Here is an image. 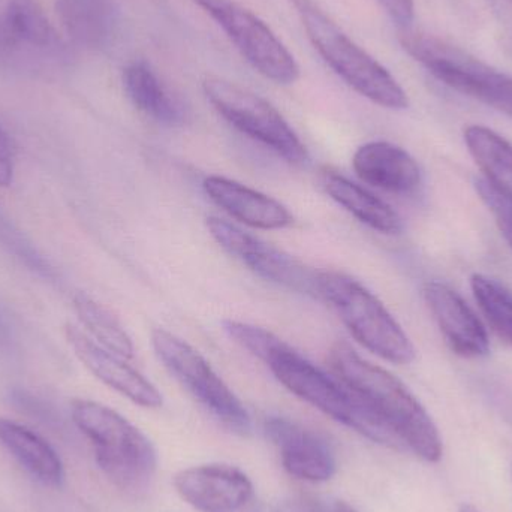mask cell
<instances>
[{"label":"cell","instance_id":"16","mask_svg":"<svg viewBox=\"0 0 512 512\" xmlns=\"http://www.w3.org/2000/svg\"><path fill=\"white\" fill-rule=\"evenodd\" d=\"M352 167L363 182L391 194H411L421 185L417 161L402 147L387 141L361 146L355 152Z\"/></svg>","mask_w":512,"mask_h":512},{"label":"cell","instance_id":"1","mask_svg":"<svg viewBox=\"0 0 512 512\" xmlns=\"http://www.w3.org/2000/svg\"><path fill=\"white\" fill-rule=\"evenodd\" d=\"M330 364L337 378L360 397L406 450L427 463L441 460L444 447L438 427L402 381L361 358L346 343L333 346Z\"/></svg>","mask_w":512,"mask_h":512},{"label":"cell","instance_id":"5","mask_svg":"<svg viewBox=\"0 0 512 512\" xmlns=\"http://www.w3.org/2000/svg\"><path fill=\"white\" fill-rule=\"evenodd\" d=\"M318 298L330 304L367 351L393 364L415 360V348L399 322L366 286L339 271H319Z\"/></svg>","mask_w":512,"mask_h":512},{"label":"cell","instance_id":"9","mask_svg":"<svg viewBox=\"0 0 512 512\" xmlns=\"http://www.w3.org/2000/svg\"><path fill=\"white\" fill-rule=\"evenodd\" d=\"M227 33L237 50L262 77L288 86L300 78V66L276 33L233 0H194Z\"/></svg>","mask_w":512,"mask_h":512},{"label":"cell","instance_id":"32","mask_svg":"<svg viewBox=\"0 0 512 512\" xmlns=\"http://www.w3.org/2000/svg\"><path fill=\"white\" fill-rule=\"evenodd\" d=\"M328 512H358L355 510L354 507H351V505L346 504V502L337 501L336 504L333 505V507L330 508V511Z\"/></svg>","mask_w":512,"mask_h":512},{"label":"cell","instance_id":"20","mask_svg":"<svg viewBox=\"0 0 512 512\" xmlns=\"http://www.w3.org/2000/svg\"><path fill=\"white\" fill-rule=\"evenodd\" d=\"M321 182L325 192L339 206L367 227L382 234H399L402 231L400 216L372 192L333 170H325Z\"/></svg>","mask_w":512,"mask_h":512},{"label":"cell","instance_id":"22","mask_svg":"<svg viewBox=\"0 0 512 512\" xmlns=\"http://www.w3.org/2000/svg\"><path fill=\"white\" fill-rule=\"evenodd\" d=\"M465 143L490 185L512 195V146L486 126L465 129Z\"/></svg>","mask_w":512,"mask_h":512},{"label":"cell","instance_id":"7","mask_svg":"<svg viewBox=\"0 0 512 512\" xmlns=\"http://www.w3.org/2000/svg\"><path fill=\"white\" fill-rule=\"evenodd\" d=\"M203 90L213 108L242 134L264 144L289 164H306V146L270 102L240 84L213 75L204 78Z\"/></svg>","mask_w":512,"mask_h":512},{"label":"cell","instance_id":"2","mask_svg":"<svg viewBox=\"0 0 512 512\" xmlns=\"http://www.w3.org/2000/svg\"><path fill=\"white\" fill-rule=\"evenodd\" d=\"M71 415L92 445L99 469L117 489L128 493L149 489L158 469V453L140 429L93 400H74Z\"/></svg>","mask_w":512,"mask_h":512},{"label":"cell","instance_id":"15","mask_svg":"<svg viewBox=\"0 0 512 512\" xmlns=\"http://www.w3.org/2000/svg\"><path fill=\"white\" fill-rule=\"evenodd\" d=\"M207 197L231 218L258 230H283L294 222L289 210L268 195L221 176L204 179Z\"/></svg>","mask_w":512,"mask_h":512},{"label":"cell","instance_id":"17","mask_svg":"<svg viewBox=\"0 0 512 512\" xmlns=\"http://www.w3.org/2000/svg\"><path fill=\"white\" fill-rule=\"evenodd\" d=\"M54 30L38 0H0V65L23 48L50 47Z\"/></svg>","mask_w":512,"mask_h":512},{"label":"cell","instance_id":"8","mask_svg":"<svg viewBox=\"0 0 512 512\" xmlns=\"http://www.w3.org/2000/svg\"><path fill=\"white\" fill-rule=\"evenodd\" d=\"M152 345L168 372L225 427L239 435L251 433L252 421L245 405L200 352L176 334L156 328Z\"/></svg>","mask_w":512,"mask_h":512},{"label":"cell","instance_id":"6","mask_svg":"<svg viewBox=\"0 0 512 512\" xmlns=\"http://www.w3.org/2000/svg\"><path fill=\"white\" fill-rule=\"evenodd\" d=\"M399 41L439 81L512 117V78L504 72L426 33L406 29Z\"/></svg>","mask_w":512,"mask_h":512},{"label":"cell","instance_id":"12","mask_svg":"<svg viewBox=\"0 0 512 512\" xmlns=\"http://www.w3.org/2000/svg\"><path fill=\"white\" fill-rule=\"evenodd\" d=\"M65 337L74 351L75 357L102 384L122 394L135 405L146 409H158L162 406V394L158 388L144 378L138 370L129 366L125 358L102 348L86 331L72 324L65 325Z\"/></svg>","mask_w":512,"mask_h":512},{"label":"cell","instance_id":"13","mask_svg":"<svg viewBox=\"0 0 512 512\" xmlns=\"http://www.w3.org/2000/svg\"><path fill=\"white\" fill-rule=\"evenodd\" d=\"M264 430L279 450L283 468L291 477L325 483L336 474L333 448L318 433L283 417L267 418Z\"/></svg>","mask_w":512,"mask_h":512},{"label":"cell","instance_id":"26","mask_svg":"<svg viewBox=\"0 0 512 512\" xmlns=\"http://www.w3.org/2000/svg\"><path fill=\"white\" fill-rule=\"evenodd\" d=\"M225 333L233 339L237 345L264 361L277 345L282 343L279 337L274 336L268 330L255 325L245 324L239 321H224Z\"/></svg>","mask_w":512,"mask_h":512},{"label":"cell","instance_id":"3","mask_svg":"<svg viewBox=\"0 0 512 512\" xmlns=\"http://www.w3.org/2000/svg\"><path fill=\"white\" fill-rule=\"evenodd\" d=\"M264 363L286 390L322 414L378 444L406 450L402 441L361 402L354 391L349 390L339 378H331L322 372L283 340L268 354Z\"/></svg>","mask_w":512,"mask_h":512},{"label":"cell","instance_id":"31","mask_svg":"<svg viewBox=\"0 0 512 512\" xmlns=\"http://www.w3.org/2000/svg\"><path fill=\"white\" fill-rule=\"evenodd\" d=\"M17 348L14 328L0 310V354H12Z\"/></svg>","mask_w":512,"mask_h":512},{"label":"cell","instance_id":"27","mask_svg":"<svg viewBox=\"0 0 512 512\" xmlns=\"http://www.w3.org/2000/svg\"><path fill=\"white\" fill-rule=\"evenodd\" d=\"M478 194L484 201L490 212L498 219V224L511 225L512 227V195L499 191L490 185L486 179H478L475 182Z\"/></svg>","mask_w":512,"mask_h":512},{"label":"cell","instance_id":"33","mask_svg":"<svg viewBox=\"0 0 512 512\" xmlns=\"http://www.w3.org/2000/svg\"><path fill=\"white\" fill-rule=\"evenodd\" d=\"M499 228H501L502 236L507 240L508 245L511 246L512 249V227L511 225L499 224Z\"/></svg>","mask_w":512,"mask_h":512},{"label":"cell","instance_id":"4","mask_svg":"<svg viewBox=\"0 0 512 512\" xmlns=\"http://www.w3.org/2000/svg\"><path fill=\"white\" fill-rule=\"evenodd\" d=\"M307 38L331 69L373 104L405 110L409 99L396 78L366 50L355 44L315 0H289Z\"/></svg>","mask_w":512,"mask_h":512},{"label":"cell","instance_id":"21","mask_svg":"<svg viewBox=\"0 0 512 512\" xmlns=\"http://www.w3.org/2000/svg\"><path fill=\"white\" fill-rule=\"evenodd\" d=\"M56 11L66 33L83 47H105L116 29L111 0H57Z\"/></svg>","mask_w":512,"mask_h":512},{"label":"cell","instance_id":"30","mask_svg":"<svg viewBox=\"0 0 512 512\" xmlns=\"http://www.w3.org/2000/svg\"><path fill=\"white\" fill-rule=\"evenodd\" d=\"M274 512H327L316 499L309 496H294L277 505Z\"/></svg>","mask_w":512,"mask_h":512},{"label":"cell","instance_id":"23","mask_svg":"<svg viewBox=\"0 0 512 512\" xmlns=\"http://www.w3.org/2000/svg\"><path fill=\"white\" fill-rule=\"evenodd\" d=\"M74 310L81 325L86 328L87 336L92 337L98 345L125 360L134 358V342L111 310L84 292L75 294Z\"/></svg>","mask_w":512,"mask_h":512},{"label":"cell","instance_id":"28","mask_svg":"<svg viewBox=\"0 0 512 512\" xmlns=\"http://www.w3.org/2000/svg\"><path fill=\"white\" fill-rule=\"evenodd\" d=\"M14 146L5 129L0 126V188L11 185L14 179Z\"/></svg>","mask_w":512,"mask_h":512},{"label":"cell","instance_id":"34","mask_svg":"<svg viewBox=\"0 0 512 512\" xmlns=\"http://www.w3.org/2000/svg\"><path fill=\"white\" fill-rule=\"evenodd\" d=\"M460 512H480L478 508H475L474 505H462V508H460Z\"/></svg>","mask_w":512,"mask_h":512},{"label":"cell","instance_id":"19","mask_svg":"<svg viewBox=\"0 0 512 512\" xmlns=\"http://www.w3.org/2000/svg\"><path fill=\"white\" fill-rule=\"evenodd\" d=\"M123 87L132 105L155 122L177 126L185 120L182 104L144 60L129 63L123 69Z\"/></svg>","mask_w":512,"mask_h":512},{"label":"cell","instance_id":"14","mask_svg":"<svg viewBox=\"0 0 512 512\" xmlns=\"http://www.w3.org/2000/svg\"><path fill=\"white\" fill-rule=\"evenodd\" d=\"M424 298L451 351L463 358H480L489 354L490 340L486 328L453 288L441 282H427Z\"/></svg>","mask_w":512,"mask_h":512},{"label":"cell","instance_id":"25","mask_svg":"<svg viewBox=\"0 0 512 512\" xmlns=\"http://www.w3.org/2000/svg\"><path fill=\"white\" fill-rule=\"evenodd\" d=\"M0 249L41 279L51 283L59 280L56 268L2 210H0Z\"/></svg>","mask_w":512,"mask_h":512},{"label":"cell","instance_id":"24","mask_svg":"<svg viewBox=\"0 0 512 512\" xmlns=\"http://www.w3.org/2000/svg\"><path fill=\"white\" fill-rule=\"evenodd\" d=\"M471 288L493 333L512 346V292L504 283L486 274H474Z\"/></svg>","mask_w":512,"mask_h":512},{"label":"cell","instance_id":"10","mask_svg":"<svg viewBox=\"0 0 512 512\" xmlns=\"http://www.w3.org/2000/svg\"><path fill=\"white\" fill-rule=\"evenodd\" d=\"M207 228L210 236L222 249L239 259L262 279L283 286L289 291L318 297L319 271L306 267L291 255L245 233L224 219L210 216L207 219Z\"/></svg>","mask_w":512,"mask_h":512},{"label":"cell","instance_id":"18","mask_svg":"<svg viewBox=\"0 0 512 512\" xmlns=\"http://www.w3.org/2000/svg\"><path fill=\"white\" fill-rule=\"evenodd\" d=\"M0 447L38 483L60 487L65 481V468L59 454L29 427L0 417Z\"/></svg>","mask_w":512,"mask_h":512},{"label":"cell","instance_id":"29","mask_svg":"<svg viewBox=\"0 0 512 512\" xmlns=\"http://www.w3.org/2000/svg\"><path fill=\"white\" fill-rule=\"evenodd\" d=\"M391 20L402 27H408L414 20V0H379Z\"/></svg>","mask_w":512,"mask_h":512},{"label":"cell","instance_id":"11","mask_svg":"<svg viewBox=\"0 0 512 512\" xmlns=\"http://www.w3.org/2000/svg\"><path fill=\"white\" fill-rule=\"evenodd\" d=\"M183 501L200 512H252L255 487L251 478L230 465L183 469L173 480Z\"/></svg>","mask_w":512,"mask_h":512}]
</instances>
